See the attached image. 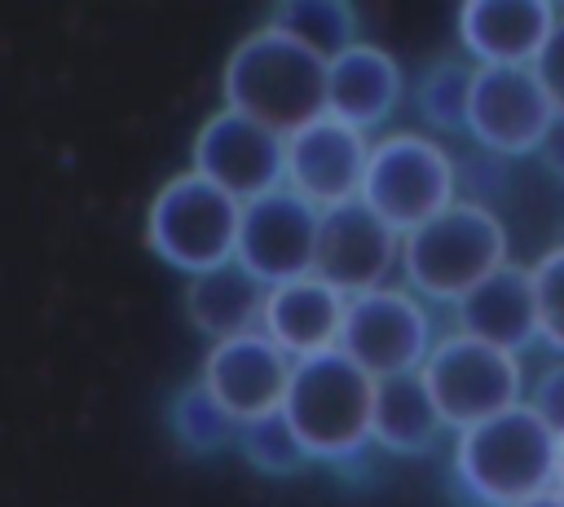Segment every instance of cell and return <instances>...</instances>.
Returning <instances> with one entry per match:
<instances>
[{
  "instance_id": "6da1fadb",
  "label": "cell",
  "mask_w": 564,
  "mask_h": 507,
  "mask_svg": "<svg viewBox=\"0 0 564 507\" xmlns=\"http://www.w3.org/2000/svg\"><path fill=\"white\" fill-rule=\"evenodd\" d=\"M220 93L229 110L291 137L326 115V62L264 22L229 48Z\"/></svg>"
},
{
  "instance_id": "7a4b0ae2",
  "label": "cell",
  "mask_w": 564,
  "mask_h": 507,
  "mask_svg": "<svg viewBox=\"0 0 564 507\" xmlns=\"http://www.w3.org/2000/svg\"><path fill=\"white\" fill-rule=\"evenodd\" d=\"M560 436L520 401L454 441V476L480 507H516L542 489H555Z\"/></svg>"
},
{
  "instance_id": "3957f363",
  "label": "cell",
  "mask_w": 564,
  "mask_h": 507,
  "mask_svg": "<svg viewBox=\"0 0 564 507\" xmlns=\"http://www.w3.org/2000/svg\"><path fill=\"white\" fill-rule=\"evenodd\" d=\"M502 265H507V229L485 203L471 198H454L445 212L401 234L397 269L405 273V287L419 300L458 304Z\"/></svg>"
},
{
  "instance_id": "277c9868",
  "label": "cell",
  "mask_w": 564,
  "mask_h": 507,
  "mask_svg": "<svg viewBox=\"0 0 564 507\" xmlns=\"http://www.w3.org/2000/svg\"><path fill=\"white\" fill-rule=\"evenodd\" d=\"M375 379L339 348L291 362L282 392V419L300 436L308 459H352L370 441Z\"/></svg>"
},
{
  "instance_id": "5b68a950",
  "label": "cell",
  "mask_w": 564,
  "mask_h": 507,
  "mask_svg": "<svg viewBox=\"0 0 564 507\" xmlns=\"http://www.w3.org/2000/svg\"><path fill=\"white\" fill-rule=\"evenodd\" d=\"M238 220H242L238 198H229L198 172H176L150 198L145 242L163 265L194 278V273H207L234 260Z\"/></svg>"
},
{
  "instance_id": "8992f818",
  "label": "cell",
  "mask_w": 564,
  "mask_h": 507,
  "mask_svg": "<svg viewBox=\"0 0 564 507\" xmlns=\"http://www.w3.org/2000/svg\"><path fill=\"white\" fill-rule=\"evenodd\" d=\"M357 198L383 225H392L397 234H410L458 198V168L441 141L423 132H388L370 141Z\"/></svg>"
},
{
  "instance_id": "52a82bcc",
  "label": "cell",
  "mask_w": 564,
  "mask_h": 507,
  "mask_svg": "<svg viewBox=\"0 0 564 507\" xmlns=\"http://www.w3.org/2000/svg\"><path fill=\"white\" fill-rule=\"evenodd\" d=\"M445 428L463 432V428H476L511 406L524 401V370H520V357L502 353V348H489L471 335H441L427 353V362L419 366Z\"/></svg>"
},
{
  "instance_id": "ba28073f",
  "label": "cell",
  "mask_w": 564,
  "mask_h": 507,
  "mask_svg": "<svg viewBox=\"0 0 564 507\" xmlns=\"http://www.w3.org/2000/svg\"><path fill=\"white\" fill-rule=\"evenodd\" d=\"M436 335L432 313L410 287H375L361 295H348L344 326H339V353L361 366L370 379L410 375L427 362Z\"/></svg>"
},
{
  "instance_id": "9c48e42d",
  "label": "cell",
  "mask_w": 564,
  "mask_h": 507,
  "mask_svg": "<svg viewBox=\"0 0 564 507\" xmlns=\"http://www.w3.org/2000/svg\"><path fill=\"white\" fill-rule=\"evenodd\" d=\"M555 123V106L533 66H471L463 132L502 159L538 154Z\"/></svg>"
},
{
  "instance_id": "30bf717a",
  "label": "cell",
  "mask_w": 564,
  "mask_h": 507,
  "mask_svg": "<svg viewBox=\"0 0 564 507\" xmlns=\"http://www.w3.org/2000/svg\"><path fill=\"white\" fill-rule=\"evenodd\" d=\"M282 163H286V137H278L273 128H264L229 106L212 110L198 123L194 150H189V172H198L203 181H212L216 190H225L238 203H251V198L278 190Z\"/></svg>"
},
{
  "instance_id": "8fae6325",
  "label": "cell",
  "mask_w": 564,
  "mask_h": 507,
  "mask_svg": "<svg viewBox=\"0 0 564 507\" xmlns=\"http://www.w3.org/2000/svg\"><path fill=\"white\" fill-rule=\"evenodd\" d=\"M317 220H322V212L313 203H304L295 190L278 185V190L242 203L234 260L264 287L308 278L313 247H317Z\"/></svg>"
},
{
  "instance_id": "7c38bea8",
  "label": "cell",
  "mask_w": 564,
  "mask_h": 507,
  "mask_svg": "<svg viewBox=\"0 0 564 507\" xmlns=\"http://www.w3.org/2000/svg\"><path fill=\"white\" fill-rule=\"evenodd\" d=\"M401 265V234L383 225L361 198L322 212L317 247H313V278L335 287L344 300L375 291Z\"/></svg>"
},
{
  "instance_id": "4fadbf2b",
  "label": "cell",
  "mask_w": 564,
  "mask_h": 507,
  "mask_svg": "<svg viewBox=\"0 0 564 507\" xmlns=\"http://www.w3.org/2000/svg\"><path fill=\"white\" fill-rule=\"evenodd\" d=\"M370 141L366 132L322 115L286 137V163H282V185L295 190L304 203L317 212L344 207L361 194Z\"/></svg>"
},
{
  "instance_id": "5bb4252c",
  "label": "cell",
  "mask_w": 564,
  "mask_h": 507,
  "mask_svg": "<svg viewBox=\"0 0 564 507\" xmlns=\"http://www.w3.org/2000/svg\"><path fill=\"white\" fill-rule=\"evenodd\" d=\"M291 379V357L264 335V331H247L234 339H216L203 357V375L198 384L207 388V397L242 428L251 419H264L273 410H282V392Z\"/></svg>"
},
{
  "instance_id": "9a60e30c",
  "label": "cell",
  "mask_w": 564,
  "mask_h": 507,
  "mask_svg": "<svg viewBox=\"0 0 564 507\" xmlns=\"http://www.w3.org/2000/svg\"><path fill=\"white\" fill-rule=\"evenodd\" d=\"M560 13L546 0H467L458 9V44L476 66H533Z\"/></svg>"
},
{
  "instance_id": "2e32d148",
  "label": "cell",
  "mask_w": 564,
  "mask_h": 507,
  "mask_svg": "<svg viewBox=\"0 0 564 507\" xmlns=\"http://www.w3.org/2000/svg\"><path fill=\"white\" fill-rule=\"evenodd\" d=\"M401 62L375 40H357L326 62V115L357 132L388 123V115L401 106Z\"/></svg>"
},
{
  "instance_id": "e0dca14e",
  "label": "cell",
  "mask_w": 564,
  "mask_h": 507,
  "mask_svg": "<svg viewBox=\"0 0 564 507\" xmlns=\"http://www.w3.org/2000/svg\"><path fill=\"white\" fill-rule=\"evenodd\" d=\"M454 317H458V335H471L489 348L520 357L529 344H538V309H533L529 269L507 260L454 304Z\"/></svg>"
},
{
  "instance_id": "ac0fdd59",
  "label": "cell",
  "mask_w": 564,
  "mask_h": 507,
  "mask_svg": "<svg viewBox=\"0 0 564 507\" xmlns=\"http://www.w3.org/2000/svg\"><path fill=\"white\" fill-rule=\"evenodd\" d=\"M344 295L335 287H326L322 278H295L282 287L264 291V313H260V331L291 357H313V353H330L339 348V326H344Z\"/></svg>"
},
{
  "instance_id": "d6986e66",
  "label": "cell",
  "mask_w": 564,
  "mask_h": 507,
  "mask_svg": "<svg viewBox=\"0 0 564 507\" xmlns=\"http://www.w3.org/2000/svg\"><path fill=\"white\" fill-rule=\"evenodd\" d=\"M445 432V419L423 384L419 370L375 379V406H370V441L383 445L388 454L414 459L427 454Z\"/></svg>"
},
{
  "instance_id": "ffe728a7",
  "label": "cell",
  "mask_w": 564,
  "mask_h": 507,
  "mask_svg": "<svg viewBox=\"0 0 564 507\" xmlns=\"http://www.w3.org/2000/svg\"><path fill=\"white\" fill-rule=\"evenodd\" d=\"M264 282H256L238 260L194 273L185 282V313L189 322L216 344V339H234L247 331H260V313H264Z\"/></svg>"
},
{
  "instance_id": "44dd1931",
  "label": "cell",
  "mask_w": 564,
  "mask_h": 507,
  "mask_svg": "<svg viewBox=\"0 0 564 507\" xmlns=\"http://www.w3.org/2000/svg\"><path fill=\"white\" fill-rule=\"evenodd\" d=\"M269 26L282 31L286 40H295L300 48H308L313 57L330 62L339 57L348 44H357V13L344 0H282L269 13Z\"/></svg>"
},
{
  "instance_id": "7402d4cb",
  "label": "cell",
  "mask_w": 564,
  "mask_h": 507,
  "mask_svg": "<svg viewBox=\"0 0 564 507\" xmlns=\"http://www.w3.org/2000/svg\"><path fill=\"white\" fill-rule=\"evenodd\" d=\"M172 432L189 454H216L238 441V423L207 397L203 384H189L172 401Z\"/></svg>"
},
{
  "instance_id": "603a6c76",
  "label": "cell",
  "mask_w": 564,
  "mask_h": 507,
  "mask_svg": "<svg viewBox=\"0 0 564 507\" xmlns=\"http://www.w3.org/2000/svg\"><path fill=\"white\" fill-rule=\"evenodd\" d=\"M238 450H242V459H247L256 472H264V476H295V472L308 463V454H304L300 436L291 432V423L282 419V410L242 423V428H238Z\"/></svg>"
},
{
  "instance_id": "cb8c5ba5",
  "label": "cell",
  "mask_w": 564,
  "mask_h": 507,
  "mask_svg": "<svg viewBox=\"0 0 564 507\" xmlns=\"http://www.w3.org/2000/svg\"><path fill=\"white\" fill-rule=\"evenodd\" d=\"M467 84H471V66L436 62V66L419 79V115H423L436 132H463Z\"/></svg>"
},
{
  "instance_id": "d4e9b609",
  "label": "cell",
  "mask_w": 564,
  "mask_h": 507,
  "mask_svg": "<svg viewBox=\"0 0 564 507\" xmlns=\"http://www.w3.org/2000/svg\"><path fill=\"white\" fill-rule=\"evenodd\" d=\"M529 282L538 309V339L564 357V242H555L529 265Z\"/></svg>"
},
{
  "instance_id": "484cf974",
  "label": "cell",
  "mask_w": 564,
  "mask_h": 507,
  "mask_svg": "<svg viewBox=\"0 0 564 507\" xmlns=\"http://www.w3.org/2000/svg\"><path fill=\"white\" fill-rule=\"evenodd\" d=\"M524 406H529L555 436H564V357H555V362H546V366L538 370V379H533Z\"/></svg>"
},
{
  "instance_id": "4316f807",
  "label": "cell",
  "mask_w": 564,
  "mask_h": 507,
  "mask_svg": "<svg viewBox=\"0 0 564 507\" xmlns=\"http://www.w3.org/2000/svg\"><path fill=\"white\" fill-rule=\"evenodd\" d=\"M533 75H538V84L546 88V97H551V106H555V119H564V18L555 22L546 48L538 53Z\"/></svg>"
},
{
  "instance_id": "83f0119b",
  "label": "cell",
  "mask_w": 564,
  "mask_h": 507,
  "mask_svg": "<svg viewBox=\"0 0 564 507\" xmlns=\"http://www.w3.org/2000/svg\"><path fill=\"white\" fill-rule=\"evenodd\" d=\"M542 159H546V168L564 181V119H555L551 123V132H546V141H542V150H538Z\"/></svg>"
},
{
  "instance_id": "f1b7e54d",
  "label": "cell",
  "mask_w": 564,
  "mask_h": 507,
  "mask_svg": "<svg viewBox=\"0 0 564 507\" xmlns=\"http://www.w3.org/2000/svg\"><path fill=\"white\" fill-rule=\"evenodd\" d=\"M516 507H564V494L560 489H542V494H533V498H524Z\"/></svg>"
},
{
  "instance_id": "f546056e",
  "label": "cell",
  "mask_w": 564,
  "mask_h": 507,
  "mask_svg": "<svg viewBox=\"0 0 564 507\" xmlns=\"http://www.w3.org/2000/svg\"><path fill=\"white\" fill-rule=\"evenodd\" d=\"M555 489L564 494V436H560V450H555Z\"/></svg>"
}]
</instances>
